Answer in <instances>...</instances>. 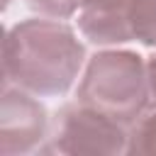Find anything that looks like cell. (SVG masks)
<instances>
[{
  "label": "cell",
  "instance_id": "6da1fadb",
  "mask_svg": "<svg viewBox=\"0 0 156 156\" xmlns=\"http://www.w3.org/2000/svg\"><path fill=\"white\" fill-rule=\"evenodd\" d=\"M83 66L85 46L63 20L32 17L5 32L2 83L37 98H58L73 88Z\"/></svg>",
  "mask_w": 156,
  "mask_h": 156
},
{
  "label": "cell",
  "instance_id": "7a4b0ae2",
  "mask_svg": "<svg viewBox=\"0 0 156 156\" xmlns=\"http://www.w3.org/2000/svg\"><path fill=\"white\" fill-rule=\"evenodd\" d=\"M76 100L132 127L151 100L144 56L117 46L93 54L78 78Z\"/></svg>",
  "mask_w": 156,
  "mask_h": 156
},
{
  "label": "cell",
  "instance_id": "3957f363",
  "mask_svg": "<svg viewBox=\"0 0 156 156\" xmlns=\"http://www.w3.org/2000/svg\"><path fill=\"white\" fill-rule=\"evenodd\" d=\"M129 127L73 100L63 105L51 124L41 154H63V156H115L127 154Z\"/></svg>",
  "mask_w": 156,
  "mask_h": 156
},
{
  "label": "cell",
  "instance_id": "277c9868",
  "mask_svg": "<svg viewBox=\"0 0 156 156\" xmlns=\"http://www.w3.org/2000/svg\"><path fill=\"white\" fill-rule=\"evenodd\" d=\"M49 115L37 95L2 83L0 102V154L22 156L39 151L49 134Z\"/></svg>",
  "mask_w": 156,
  "mask_h": 156
},
{
  "label": "cell",
  "instance_id": "5b68a950",
  "mask_svg": "<svg viewBox=\"0 0 156 156\" xmlns=\"http://www.w3.org/2000/svg\"><path fill=\"white\" fill-rule=\"evenodd\" d=\"M132 0H83L78 12L80 34L95 46H122L132 41L127 7Z\"/></svg>",
  "mask_w": 156,
  "mask_h": 156
},
{
  "label": "cell",
  "instance_id": "8992f818",
  "mask_svg": "<svg viewBox=\"0 0 156 156\" xmlns=\"http://www.w3.org/2000/svg\"><path fill=\"white\" fill-rule=\"evenodd\" d=\"M132 41L156 49V0H132L127 7Z\"/></svg>",
  "mask_w": 156,
  "mask_h": 156
},
{
  "label": "cell",
  "instance_id": "52a82bcc",
  "mask_svg": "<svg viewBox=\"0 0 156 156\" xmlns=\"http://www.w3.org/2000/svg\"><path fill=\"white\" fill-rule=\"evenodd\" d=\"M132 156H156V105L146 107L139 119L129 127V146Z\"/></svg>",
  "mask_w": 156,
  "mask_h": 156
},
{
  "label": "cell",
  "instance_id": "ba28073f",
  "mask_svg": "<svg viewBox=\"0 0 156 156\" xmlns=\"http://www.w3.org/2000/svg\"><path fill=\"white\" fill-rule=\"evenodd\" d=\"M27 7L39 17L51 20H71L80 12L83 0H27Z\"/></svg>",
  "mask_w": 156,
  "mask_h": 156
},
{
  "label": "cell",
  "instance_id": "9c48e42d",
  "mask_svg": "<svg viewBox=\"0 0 156 156\" xmlns=\"http://www.w3.org/2000/svg\"><path fill=\"white\" fill-rule=\"evenodd\" d=\"M146 76H149V93H151V100L156 105V49L151 56H146Z\"/></svg>",
  "mask_w": 156,
  "mask_h": 156
}]
</instances>
